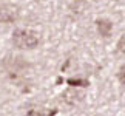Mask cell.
Masks as SVG:
<instances>
[{
  "label": "cell",
  "mask_w": 125,
  "mask_h": 116,
  "mask_svg": "<svg viewBox=\"0 0 125 116\" xmlns=\"http://www.w3.org/2000/svg\"><path fill=\"white\" fill-rule=\"evenodd\" d=\"M39 34L32 30H25V28H19L12 33L11 42L12 45L19 50H34L39 45Z\"/></svg>",
  "instance_id": "6da1fadb"
},
{
  "label": "cell",
  "mask_w": 125,
  "mask_h": 116,
  "mask_svg": "<svg viewBox=\"0 0 125 116\" xmlns=\"http://www.w3.org/2000/svg\"><path fill=\"white\" fill-rule=\"evenodd\" d=\"M20 17V8L14 3L0 5V23H14Z\"/></svg>",
  "instance_id": "7a4b0ae2"
},
{
  "label": "cell",
  "mask_w": 125,
  "mask_h": 116,
  "mask_svg": "<svg viewBox=\"0 0 125 116\" xmlns=\"http://www.w3.org/2000/svg\"><path fill=\"white\" fill-rule=\"evenodd\" d=\"M82 99H83V93L76 88H68L66 91L62 93V101L70 107H76Z\"/></svg>",
  "instance_id": "3957f363"
},
{
  "label": "cell",
  "mask_w": 125,
  "mask_h": 116,
  "mask_svg": "<svg viewBox=\"0 0 125 116\" xmlns=\"http://www.w3.org/2000/svg\"><path fill=\"white\" fill-rule=\"evenodd\" d=\"M96 26H97V31L102 37H110V34L113 31V23L108 19H99V20H96Z\"/></svg>",
  "instance_id": "277c9868"
},
{
  "label": "cell",
  "mask_w": 125,
  "mask_h": 116,
  "mask_svg": "<svg viewBox=\"0 0 125 116\" xmlns=\"http://www.w3.org/2000/svg\"><path fill=\"white\" fill-rule=\"evenodd\" d=\"M66 84H70V85H80V87H86V85H88V82L83 81V79H68V81H66Z\"/></svg>",
  "instance_id": "5b68a950"
},
{
  "label": "cell",
  "mask_w": 125,
  "mask_h": 116,
  "mask_svg": "<svg viewBox=\"0 0 125 116\" xmlns=\"http://www.w3.org/2000/svg\"><path fill=\"white\" fill-rule=\"evenodd\" d=\"M117 51L121 53L122 56H125V34L119 39V42H117Z\"/></svg>",
  "instance_id": "8992f818"
},
{
  "label": "cell",
  "mask_w": 125,
  "mask_h": 116,
  "mask_svg": "<svg viewBox=\"0 0 125 116\" xmlns=\"http://www.w3.org/2000/svg\"><path fill=\"white\" fill-rule=\"evenodd\" d=\"M117 76H119V81H121L122 84H125V64H124V65L121 67V70H119Z\"/></svg>",
  "instance_id": "52a82bcc"
},
{
  "label": "cell",
  "mask_w": 125,
  "mask_h": 116,
  "mask_svg": "<svg viewBox=\"0 0 125 116\" xmlns=\"http://www.w3.org/2000/svg\"><path fill=\"white\" fill-rule=\"evenodd\" d=\"M26 116H46V115L43 113L42 110H30Z\"/></svg>",
  "instance_id": "ba28073f"
}]
</instances>
